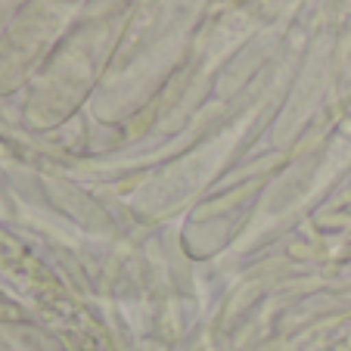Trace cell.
<instances>
[{"instance_id":"1","label":"cell","mask_w":351,"mask_h":351,"mask_svg":"<svg viewBox=\"0 0 351 351\" xmlns=\"http://www.w3.org/2000/svg\"><path fill=\"white\" fill-rule=\"evenodd\" d=\"M0 271L13 277L38 302L44 317L53 324L69 351H109L99 324L66 292V286L47 271L25 245L0 227Z\"/></svg>"},{"instance_id":"2","label":"cell","mask_w":351,"mask_h":351,"mask_svg":"<svg viewBox=\"0 0 351 351\" xmlns=\"http://www.w3.org/2000/svg\"><path fill=\"white\" fill-rule=\"evenodd\" d=\"M22 320H25V311L16 305L13 298L0 292V324H22Z\"/></svg>"}]
</instances>
